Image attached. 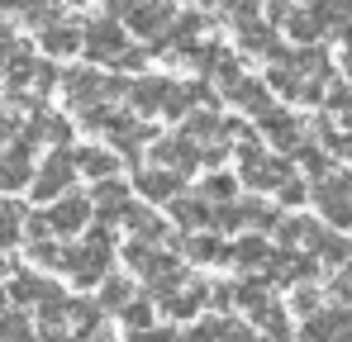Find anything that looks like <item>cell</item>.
Masks as SVG:
<instances>
[{
	"label": "cell",
	"mask_w": 352,
	"mask_h": 342,
	"mask_svg": "<svg viewBox=\"0 0 352 342\" xmlns=\"http://www.w3.org/2000/svg\"><path fill=\"white\" fill-rule=\"evenodd\" d=\"M319 205L333 224H348L352 219V205H348V181H333V185H319Z\"/></svg>",
	"instance_id": "6da1fadb"
},
{
	"label": "cell",
	"mask_w": 352,
	"mask_h": 342,
	"mask_svg": "<svg viewBox=\"0 0 352 342\" xmlns=\"http://www.w3.org/2000/svg\"><path fill=\"white\" fill-rule=\"evenodd\" d=\"M338 342H352V328H343V333H338Z\"/></svg>",
	"instance_id": "7a4b0ae2"
}]
</instances>
